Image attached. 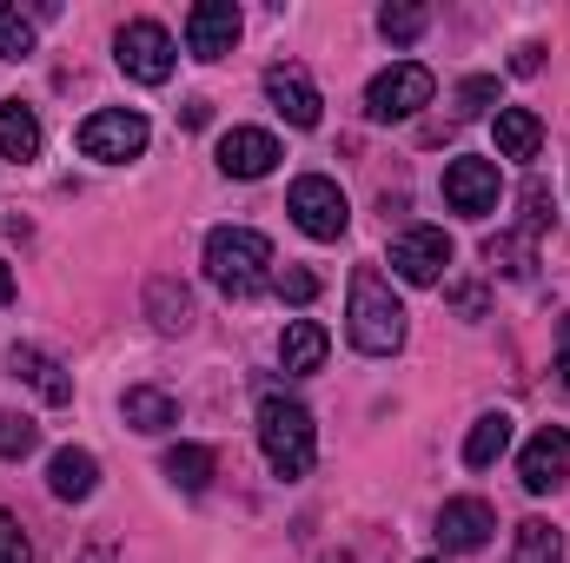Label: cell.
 I'll return each mask as SVG.
<instances>
[{"mask_svg":"<svg viewBox=\"0 0 570 563\" xmlns=\"http://www.w3.org/2000/svg\"><path fill=\"white\" fill-rule=\"evenodd\" d=\"M544 226H551V192H544V179H531V186H524V233L538 239Z\"/></svg>","mask_w":570,"mask_h":563,"instance_id":"obj_31","label":"cell"},{"mask_svg":"<svg viewBox=\"0 0 570 563\" xmlns=\"http://www.w3.org/2000/svg\"><path fill=\"white\" fill-rule=\"evenodd\" d=\"M40 444V424L27 412H0V457H27Z\"/></svg>","mask_w":570,"mask_h":563,"instance_id":"obj_28","label":"cell"},{"mask_svg":"<svg viewBox=\"0 0 570 563\" xmlns=\"http://www.w3.org/2000/svg\"><path fill=\"white\" fill-rule=\"evenodd\" d=\"M518 477H524V491H531V497H551V491L564 484V477H570V431H564V424H544V431L524 444Z\"/></svg>","mask_w":570,"mask_h":563,"instance_id":"obj_9","label":"cell"},{"mask_svg":"<svg viewBox=\"0 0 570 563\" xmlns=\"http://www.w3.org/2000/svg\"><path fill=\"white\" fill-rule=\"evenodd\" d=\"M425 27H431L425 7H385V13H379V33H385V40H399V47H412Z\"/></svg>","mask_w":570,"mask_h":563,"instance_id":"obj_27","label":"cell"},{"mask_svg":"<svg viewBox=\"0 0 570 563\" xmlns=\"http://www.w3.org/2000/svg\"><path fill=\"white\" fill-rule=\"evenodd\" d=\"M504 451H511V418L504 412H484V418L471 424V437H464V464L471 471H491Z\"/></svg>","mask_w":570,"mask_h":563,"instance_id":"obj_21","label":"cell"},{"mask_svg":"<svg viewBox=\"0 0 570 563\" xmlns=\"http://www.w3.org/2000/svg\"><path fill=\"white\" fill-rule=\"evenodd\" d=\"M94 484H100V464H94V451H80V444L53 451V464H47V491H53L60 504H80V497H94Z\"/></svg>","mask_w":570,"mask_h":563,"instance_id":"obj_15","label":"cell"},{"mask_svg":"<svg viewBox=\"0 0 570 563\" xmlns=\"http://www.w3.org/2000/svg\"><path fill=\"white\" fill-rule=\"evenodd\" d=\"M33 53V20L20 7H0V60H27Z\"/></svg>","mask_w":570,"mask_h":563,"instance_id":"obj_26","label":"cell"},{"mask_svg":"<svg viewBox=\"0 0 570 563\" xmlns=\"http://www.w3.org/2000/svg\"><path fill=\"white\" fill-rule=\"evenodd\" d=\"M444 266H451V239L438 226H412V233L392 239V273L405 285H438Z\"/></svg>","mask_w":570,"mask_h":563,"instance_id":"obj_10","label":"cell"},{"mask_svg":"<svg viewBox=\"0 0 570 563\" xmlns=\"http://www.w3.org/2000/svg\"><path fill=\"white\" fill-rule=\"evenodd\" d=\"M484 259H491V273H504V279H531V233H504V239H491Z\"/></svg>","mask_w":570,"mask_h":563,"instance_id":"obj_25","label":"cell"},{"mask_svg":"<svg viewBox=\"0 0 570 563\" xmlns=\"http://www.w3.org/2000/svg\"><path fill=\"white\" fill-rule=\"evenodd\" d=\"M558 385L570 392V318H564V332H558Z\"/></svg>","mask_w":570,"mask_h":563,"instance_id":"obj_35","label":"cell"},{"mask_svg":"<svg viewBox=\"0 0 570 563\" xmlns=\"http://www.w3.org/2000/svg\"><path fill=\"white\" fill-rule=\"evenodd\" d=\"M491 107H498V80H491V73H471V80L458 87V113L478 120V113H491Z\"/></svg>","mask_w":570,"mask_h":563,"instance_id":"obj_29","label":"cell"},{"mask_svg":"<svg viewBox=\"0 0 570 563\" xmlns=\"http://www.w3.org/2000/svg\"><path fill=\"white\" fill-rule=\"evenodd\" d=\"M120 418L134 424V431H146V437H159V431H173V424H179V405H173L159 385H134V392L120 398Z\"/></svg>","mask_w":570,"mask_h":563,"instance_id":"obj_18","label":"cell"},{"mask_svg":"<svg viewBox=\"0 0 570 563\" xmlns=\"http://www.w3.org/2000/svg\"><path fill=\"white\" fill-rule=\"evenodd\" d=\"M325 352H332V338H325V325L318 318H292L279 338V365L292 378H305V372H318L325 365Z\"/></svg>","mask_w":570,"mask_h":563,"instance_id":"obj_16","label":"cell"},{"mask_svg":"<svg viewBox=\"0 0 570 563\" xmlns=\"http://www.w3.org/2000/svg\"><path fill=\"white\" fill-rule=\"evenodd\" d=\"M491 531H498V517H491V504H484V497H451V504L438 511V544H444V551H458V557L484 551V544H491Z\"/></svg>","mask_w":570,"mask_h":563,"instance_id":"obj_12","label":"cell"},{"mask_svg":"<svg viewBox=\"0 0 570 563\" xmlns=\"http://www.w3.org/2000/svg\"><path fill=\"white\" fill-rule=\"evenodd\" d=\"M266 100L279 107L292 127H318V87H312V73L298 67V60H279V67H266Z\"/></svg>","mask_w":570,"mask_h":563,"instance_id":"obj_13","label":"cell"},{"mask_svg":"<svg viewBox=\"0 0 570 563\" xmlns=\"http://www.w3.org/2000/svg\"><path fill=\"white\" fill-rule=\"evenodd\" d=\"M498 192H504L498 159H451V166H444V206H451V213L484 219V213H498Z\"/></svg>","mask_w":570,"mask_h":563,"instance_id":"obj_8","label":"cell"},{"mask_svg":"<svg viewBox=\"0 0 570 563\" xmlns=\"http://www.w3.org/2000/svg\"><path fill=\"white\" fill-rule=\"evenodd\" d=\"M87 563H114V551H94V557H87Z\"/></svg>","mask_w":570,"mask_h":563,"instance_id":"obj_37","label":"cell"},{"mask_svg":"<svg viewBox=\"0 0 570 563\" xmlns=\"http://www.w3.org/2000/svg\"><path fill=\"white\" fill-rule=\"evenodd\" d=\"M7 365H13V378H27V385L47 398V405H67V398H73V378H67V372H60L47 352H33V345H13V352H7Z\"/></svg>","mask_w":570,"mask_h":563,"instance_id":"obj_17","label":"cell"},{"mask_svg":"<svg viewBox=\"0 0 570 563\" xmlns=\"http://www.w3.org/2000/svg\"><path fill=\"white\" fill-rule=\"evenodd\" d=\"M33 152H40V113L7 100L0 107V159H33Z\"/></svg>","mask_w":570,"mask_h":563,"instance_id":"obj_22","label":"cell"},{"mask_svg":"<svg viewBox=\"0 0 570 563\" xmlns=\"http://www.w3.org/2000/svg\"><path fill=\"white\" fill-rule=\"evenodd\" d=\"M511 563H564V537L544 524V517H531V524H518V551Z\"/></svg>","mask_w":570,"mask_h":563,"instance_id":"obj_24","label":"cell"},{"mask_svg":"<svg viewBox=\"0 0 570 563\" xmlns=\"http://www.w3.org/2000/svg\"><path fill=\"white\" fill-rule=\"evenodd\" d=\"M159 471H166V477H173V484H179V491H186V497H199V491H206V484H213V471H219V457H213V451H206V444H173V451H166V464H159Z\"/></svg>","mask_w":570,"mask_h":563,"instance_id":"obj_20","label":"cell"},{"mask_svg":"<svg viewBox=\"0 0 570 563\" xmlns=\"http://www.w3.org/2000/svg\"><path fill=\"white\" fill-rule=\"evenodd\" d=\"M206 279L219 285L226 298H253L273 285V239L253 226H219L206 233Z\"/></svg>","mask_w":570,"mask_h":563,"instance_id":"obj_1","label":"cell"},{"mask_svg":"<svg viewBox=\"0 0 570 563\" xmlns=\"http://www.w3.org/2000/svg\"><path fill=\"white\" fill-rule=\"evenodd\" d=\"M538 67H544V47H531V40H524V47L511 53V73H524V80H531Z\"/></svg>","mask_w":570,"mask_h":563,"instance_id":"obj_33","label":"cell"},{"mask_svg":"<svg viewBox=\"0 0 570 563\" xmlns=\"http://www.w3.org/2000/svg\"><path fill=\"white\" fill-rule=\"evenodd\" d=\"M544 146V120L531 107H498V152L504 159H538Z\"/></svg>","mask_w":570,"mask_h":563,"instance_id":"obj_19","label":"cell"},{"mask_svg":"<svg viewBox=\"0 0 570 563\" xmlns=\"http://www.w3.org/2000/svg\"><path fill=\"white\" fill-rule=\"evenodd\" d=\"M114 60H120L127 80L159 87V80H173V33H166L159 20H127L120 40H114Z\"/></svg>","mask_w":570,"mask_h":563,"instance_id":"obj_6","label":"cell"},{"mask_svg":"<svg viewBox=\"0 0 570 563\" xmlns=\"http://www.w3.org/2000/svg\"><path fill=\"white\" fill-rule=\"evenodd\" d=\"M285 213L298 219V233H305V239H338V233H345V219H352L345 192H338L325 172H305V179H292V192H285Z\"/></svg>","mask_w":570,"mask_h":563,"instance_id":"obj_4","label":"cell"},{"mask_svg":"<svg viewBox=\"0 0 570 563\" xmlns=\"http://www.w3.org/2000/svg\"><path fill=\"white\" fill-rule=\"evenodd\" d=\"M345 312H352L345 332H352V345H358L365 358H392V352L405 345V305H399V292L379 279L372 266L352 273V305H345Z\"/></svg>","mask_w":570,"mask_h":563,"instance_id":"obj_2","label":"cell"},{"mask_svg":"<svg viewBox=\"0 0 570 563\" xmlns=\"http://www.w3.org/2000/svg\"><path fill=\"white\" fill-rule=\"evenodd\" d=\"M0 563H33V544H27L13 511H0Z\"/></svg>","mask_w":570,"mask_h":563,"instance_id":"obj_30","label":"cell"},{"mask_svg":"<svg viewBox=\"0 0 570 563\" xmlns=\"http://www.w3.org/2000/svg\"><path fill=\"white\" fill-rule=\"evenodd\" d=\"M259 451L279 477H305L312 457H318V431H312V412L285 392H266L259 398Z\"/></svg>","mask_w":570,"mask_h":563,"instance_id":"obj_3","label":"cell"},{"mask_svg":"<svg viewBox=\"0 0 570 563\" xmlns=\"http://www.w3.org/2000/svg\"><path fill=\"white\" fill-rule=\"evenodd\" d=\"M273 166H279V140L266 127H233L219 140V172L226 179H266Z\"/></svg>","mask_w":570,"mask_h":563,"instance_id":"obj_14","label":"cell"},{"mask_svg":"<svg viewBox=\"0 0 570 563\" xmlns=\"http://www.w3.org/2000/svg\"><path fill=\"white\" fill-rule=\"evenodd\" d=\"M279 298H292V305H312V298H318V273H305V266L279 273Z\"/></svg>","mask_w":570,"mask_h":563,"instance_id":"obj_32","label":"cell"},{"mask_svg":"<svg viewBox=\"0 0 570 563\" xmlns=\"http://www.w3.org/2000/svg\"><path fill=\"white\" fill-rule=\"evenodd\" d=\"M233 40H239V7L233 0H199L186 13V53L193 60H226Z\"/></svg>","mask_w":570,"mask_h":563,"instance_id":"obj_11","label":"cell"},{"mask_svg":"<svg viewBox=\"0 0 570 563\" xmlns=\"http://www.w3.org/2000/svg\"><path fill=\"white\" fill-rule=\"evenodd\" d=\"M13 298V273H7V259H0V305Z\"/></svg>","mask_w":570,"mask_h":563,"instance_id":"obj_36","label":"cell"},{"mask_svg":"<svg viewBox=\"0 0 570 563\" xmlns=\"http://www.w3.org/2000/svg\"><path fill=\"white\" fill-rule=\"evenodd\" d=\"M146 312H153L159 332H186V325H193V292L179 279H153L146 285Z\"/></svg>","mask_w":570,"mask_h":563,"instance_id":"obj_23","label":"cell"},{"mask_svg":"<svg viewBox=\"0 0 570 563\" xmlns=\"http://www.w3.org/2000/svg\"><path fill=\"white\" fill-rule=\"evenodd\" d=\"M80 152L100 159V166H127V159L146 152V120L127 113V107H107V113H94V120L80 127Z\"/></svg>","mask_w":570,"mask_h":563,"instance_id":"obj_7","label":"cell"},{"mask_svg":"<svg viewBox=\"0 0 570 563\" xmlns=\"http://www.w3.org/2000/svg\"><path fill=\"white\" fill-rule=\"evenodd\" d=\"M451 305H458L464 318H478V312H484V292H478V285H458V292H451Z\"/></svg>","mask_w":570,"mask_h":563,"instance_id":"obj_34","label":"cell"},{"mask_svg":"<svg viewBox=\"0 0 570 563\" xmlns=\"http://www.w3.org/2000/svg\"><path fill=\"white\" fill-rule=\"evenodd\" d=\"M431 93H438L431 67L399 60V67H385V73L365 87V113H372V120H412L419 107H431Z\"/></svg>","mask_w":570,"mask_h":563,"instance_id":"obj_5","label":"cell"}]
</instances>
